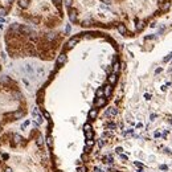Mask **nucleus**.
Wrapping results in <instances>:
<instances>
[{
  "label": "nucleus",
  "mask_w": 172,
  "mask_h": 172,
  "mask_svg": "<svg viewBox=\"0 0 172 172\" xmlns=\"http://www.w3.org/2000/svg\"><path fill=\"white\" fill-rule=\"evenodd\" d=\"M16 0H0V17L8 16L15 7Z\"/></svg>",
  "instance_id": "nucleus-7"
},
{
  "label": "nucleus",
  "mask_w": 172,
  "mask_h": 172,
  "mask_svg": "<svg viewBox=\"0 0 172 172\" xmlns=\"http://www.w3.org/2000/svg\"><path fill=\"white\" fill-rule=\"evenodd\" d=\"M69 33V27L61 29H45L27 23H11L3 34L4 48L13 60L37 58L52 61L58 57L62 43Z\"/></svg>",
  "instance_id": "nucleus-2"
},
{
  "label": "nucleus",
  "mask_w": 172,
  "mask_h": 172,
  "mask_svg": "<svg viewBox=\"0 0 172 172\" xmlns=\"http://www.w3.org/2000/svg\"><path fill=\"white\" fill-rule=\"evenodd\" d=\"M0 171L52 172L50 154L37 127L27 135L15 130H5L0 135Z\"/></svg>",
  "instance_id": "nucleus-1"
},
{
  "label": "nucleus",
  "mask_w": 172,
  "mask_h": 172,
  "mask_svg": "<svg viewBox=\"0 0 172 172\" xmlns=\"http://www.w3.org/2000/svg\"><path fill=\"white\" fill-rule=\"evenodd\" d=\"M126 28V37L138 36L151 23L167 13L172 0H110Z\"/></svg>",
  "instance_id": "nucleus-4"
},
{
  "label": "nucleus",
  "mask_w": 172,
  "mask_h": 172,
  "mask_svg": "<svg viewBox=\"0 0 172 172\" xmlns=\"http://www.w3.org/2000/svg\"><path fill=\"white\" fill-rule=\"evenodd\" d=\"M135 164H136V165H138V167H139V168H142V167H143V164H140V163H135Z\"/></svg>",
  "instance_id": "nucleus-10"
},
{
  "label": "nucleus",
  "mask_w": 172,
  "mask_h": 172,
  "mask_svg": "<svg viewBox=\"0 0 172 172\" xmlns=\"http://www.w3.org/2000/svg\"><path fill=\"white\" fill-rule=\"evenodd\" d=\"M0 172H2V171H0Z\"/></svg>",
  "instance_id": "nucleus-11"
},
{
  "label": "nucleus",
  "mask_w": 172,
  "mask_h": 172,
  "mask_svg": "<svg viewBox=\"0 0 172 172\" xmlns=\"http://www.w3.org/2000/svg\"><path fill=\"white\" fill-rule=\"evenodd\" d=\"M16 13L34 27L57 29L64 24V0H16Z\"/></svg>",
  "instance_id": "nucleus-5"
},
{
  "label": "nucleus",
  "mask_w": 172,
  "mask_h": 172,
  "mask_svg": "<svg viewBox=\"0 0 172 172\" xmlns=\"http://www.w3.org/2000/svg\"><path fill=\"white\" fill-rule=\"evenodd\" d=\"M64 8L74 25L87 29H115L126 36L123 21L110 0H64Z\"/></svg>",
  "instance_id": "nucleus-3"
},
{
  "label": "nucleus",
  "mask_w": 172,
  "mask_h": 172,
  "mask_svg": "<svg viewBox=\"0 0 172 172\" xmlns=\"http://www.w3.org/2000/svg\"><path fill=\"white\" fill-rule=\"evenodd\" d=\"M3 72V58H2V52H0V73Z\"/></svg>",
  "instance_id": "nucleus-8"
},
{
  "label": "nucleus",
  "mask_w": 172,
  "mask_h": 172,
  "mask_svg": "<svg viewBox=\"0 0 172 172\" xmlns=\"http://www.w3.org/2000/svg\"><path fill=\"white\" fill-rule=\"evenodd\" d=\"M160 169H167V165H165V164H162V165H160Z\"/></svg>",
  "instance_id": "nucleus-9"
},
{
  "label": "nucleus",
  "mask_w": 172,
  "mask_h": 172,
  "mask_svg": "<svg viewBox=\"0 0 172 172\" xmlns=\"http://www.w3.org/2000/svg\"><path fill=\"white\" fill-rule=\"evenodd\" d=\"M28 114V102L21 86L15 78H0V135L8 126L24 119Z\"/></svg>",
  "instance_id": "nucleus-6"
}]
</instances>
